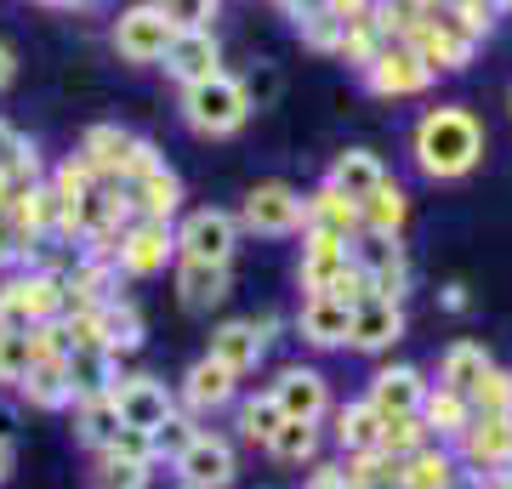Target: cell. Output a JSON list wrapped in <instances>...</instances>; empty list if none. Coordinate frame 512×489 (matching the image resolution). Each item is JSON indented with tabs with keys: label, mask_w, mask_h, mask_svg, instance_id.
I'll list each match as a JSON object with an SVG mask.
<instances>
[{
	"label": "cell",
	"mask_w": 512,
	"mask_h": 489,
	"mask_svg": "<svg viewBox=\"0 0 512 489\" xmlns=\"http://www.w3.org/2000/svg\"><path fill=\"white\" fill-rule=\"evenodd\" d=\"M18 393H23L29 404H35V410H69V404H74L69 364H63V359H35V370L23 376Z\"/></svg>",
	"instance_id": "obj_29"
},
{
	"label": "cell",
	"mask_w": 512,
	"mask_h": 489,
	"mask_svg": "<svg viewBox=\"0 0 512 489\" xmlns=\"http://www.w3.org/2000/svg\"><path fill=\"white\" fill-rule=\"evenodd\" d=\"M97 330H103V347H109L114 359H120V353H137V347H143V313L131 308V302H103V308H97Z\"/></svg>",
	"instance_id": "obj_34"
},
{
	"label": "cell",
	"mask_w": 512,
	"mask_h": 489,
	"mask_svg": "<svg viewBox=\"0 0 512 489\" xmlns=\"http://www.w3.org/2000/svg\"><path fill=\"white\" fill-rule=\"evenodd\" d=\"M348 256H353V268L370 279L376 296L404 302V290H410V256H404V245L393 234H359V239H348Z\"/></svg>",
	"instance_id": "obj_7"
},
{
	"label": "cell",
	"mask_w": 512,
	"mask_h": 489,
	"mask_svg": "<svg viewBox=\"0 0 512 489\" xmlns=\"http://www.w3.org/2000/svg\"><path fill=\"white\" fill-rule=\"evenodd\" d=\"M12 467H18V450H12V438H0V484L12 478Z\"/></svg>",
	"instance_id": "obj_54"
},
{
	"label": "cell",
	"mask_w": 512,
	"mask_h": 489,
	"mask_svg": "<svg viewBox=\"0 0 512 489\" xmlns=\"http://www.w3.org/2000/svg\"><path fill=\"white\" fill-rule=\"evenodd\" d=\"M467 404H473V416H512V370L490 364V370L473 381Z\"/></svg>",
	"instance_id": "obj_38"
},
{
	"label": "cell",
	"mask_w": 512,
	"mask_h": 489,
	"mask_svg": "<svg viewBox=\"0 0 512 489\" xmlns=\"http://www.w3.org/2000/svg\"><path fill=\"white\" fill-rule=\"evenodd\" d=\"M507 109H512V91H507Z\"/></svg>",
	"instance_id": "obj_61"
},
{
	"label": "cell",
	"mask_w": 512,
	"mask_h": 489,
	"mask_svg": "<svg viewBox=\"0 0 512 489\" xmlns=\"http://www.w3.org/2000/svg\"><path fill=\"white\" fill-rule=\"evenodd\" d=\"M171 467H177V484L183 489H228L234 472H239V461H234V444H228L222 433H200Z\"/></svg>",
	"instance_id": "obj_11"
},
{
	"label": "cell",
	"mask_w": 512,
	"mask_h": 489,
	"mask_svg": "<svg viewBox=\"0 0 512 489\" xmlns=\"http://www.w3.org/2000/svg\"><path fill=\"white\" fill-rule=\"evenodd\" d=\"M177 296H183L188 313H211L217 302H228V262L177 256Z\"/></svg>",
	"instance_id": "obj_24"
},
{
	"label": "cell",
	"mask_w": 512,
	"mask_h": 489,
	"mask_svg": "<svg viewBox=\"0 0 512 489\" xmlns=\"http://www.w3.org/2000/svg\"><path fill=\"white\" fill-rule=\"evenodd\" d=\"M427 393H433V381L421 376L416 364H382L365 387V404L382 421H399V416H421Z\"/></svg>",
	"instance_id": "obj_9"
},
{
	"label": "cell",
	"mask_w": 512,
	"mask_h": 489,
	"mask_svg": "<svg viewBox=\"0 0 512 489\" xmlns=\"http://www.w3.org/2000/svg\"><path fill=\"white\" fill-rule=\"evenodd\" d=\"M154 165H165L160 160V148L148 143V137H137V148H131V160H126V182H137V177H148Z\"/></svg>",
	"instance_id": "obj_48"
},
{
	"label": "cell",
	"mask_w": 512,
	"mask_h": 489,
	"mask_svg": "<svg viewBox=\"0 0 512 489\" xmlns=\"http://www.w3.org/2000/svg\"><path fill=\"white\" fill-rule=\"evenodd\" d=\"M12 194H18V188H12V177H6V171H0V211H12Z\"/></svg>",
	"instance_id": "obj_56"
},
{
	"label": "cell",
	"mask_w": 512,
	"mask_h": 489,
	"mask_svg": "<svg viewBox=\"0 0 512 489\" xmlns=\"http://www.w3.org/2000/svg\"><path fill=\"white\" fill-rule=\"evenodd\" d=\"M456 461L478 478H495V472H512V416H473L467 433L450 444Z\"/></svg>",
	"instance_id": "obj_8"
},
{
	"label": "cell",
	"mask_w": 512,
	"mask_h": 489,
	"mask_svg": "<svg viewBox=\"0 0 512 489\" xmlns=\"http://www.w3.org/2000/svg\"><path fill=\"white\" fill-rule=\"evenodd\" d=\"M456 478H461V461L439 438L399 461V489H456Z\"/></svg>",
	"instance_id": "obj_25"
},
{
	"label": "cell",
	"mask_w": 512,
	"mask_h": 489,
	"mask_svg": "<svg viewBox=\"0 0 512 489\" xmlns=\"http://www.w3.org/2000/svg\"><path fill=\"white\" fill-rule=\"evenodd\" d=\"M57 6H86V0H57Z\"/></svg>",
	"instance_id": "obj_58"
},
{
	"label": "cell",
	"mask_w": 512,
	"mask_h": 489,
	"mask_svg": "<svg viewBox=\"0 0 512 489\" xmlns=\"http://www.w3.org/2000/svg\"><path fill=\"white\" fill-rule=\"evenodd\" d=\"M444 308H450V313H461V308H467V296H461V285H450V290H444Z\"/></svg>",
	"instance_id": "obj_55"
},
{
	"label": "cell",
	"mask_w": 512,
	"mask_h": 489,
	"mask_svg": "<svg viewBox=\"0 0 512 489\" xmlns=\"http://www.w3.org/2000/svg\"><path fill=\"white\" fill-rule=\"evenodd\" d=\"M421 6H444V0H421Z\"/></svg>",
	"instance_id": "obj_59"
},
{
	"label": "cell",
	"mask_w": 512,
	"mask_h": 489,
	"mask_svg": "<svg viewBox=\"0 0 512 489\" xmlns=\"http://www.w3.org/2000/svg\"><path fill=\"white\" fill-rule=\"evenodd\" d=\"M353 268L348 239H330V234H302V262H296V279L308 296H325L336 290V279Z\"/></svg>",
	"instance_id": "obj_19"
},
{
	"label": "cell",
	"mask_w": 512,
	"mask_h": 489,
	"mask_svg": "<svg viewBox=\"0 0 512 489\" xmlns=\"http://www.w3.org/2000/svg\"><path fill=\"white\" fill-rule=\"evenodd\" d=\"M234 387H239L234 370H228V364H217L211 353H205V359L188 364V376H183V404L194 410V416H211V410H228V404H234Z\"/></svg>",
	"instance_id": "obj_22"
},
{
	"label": "cell",
	"mask_w": 512,
	"mask_h": 489,
	"mask_svg": "<svg viewBox=\"0 0 512 489\" xmlns=\"http://www.w3.org/2000/svg\"><path fill=\"white\" fill-rule=\"evenodd\" d=\"M296 35H302L308 52H336V57H342V35H348V23L336 18V12H319V18L296 23Z\"/></svg>",
	"instance_id": "obj_42"
},
{
	"label": "cell",
	"mask_w": 512,
	"mask_h": 489,
	"mask_svg": "<svg viewBox=\"0 0 512 489\" xmlns=\"http://www.w3.org/2000/svg\"><path fill=\"white\" fill-rule=\"evenodd\" d=\"M109 40H114V52L126 57V63H160L165 46L177 40V23L165 18L154 0H137V6H126V12L114 18Z\"/></svg>",
	"instance_id": "obj_5"
},
{
	"label": "cell",
	"mask_w": 512,
	"mask_h": 489,
	"mask_svg": "<svg viewBox=\"0 0 512 489\" xmlns=\"http://www.w3.org/2000/svg\"><path fill=\"white\" fill-rule=\"evenodd\" d=\"M490 370V353L478 342H450L439 353V381L433 387H450V393H473V381Z\"/></svg>",
	"instance_id": "obj_32"
},
{
	"label": "cell",
	"mask_w": 512,
	"mask_h": 489,
	"mask_svg": "<svg viewBox=\"0 0 512 489\" xmlns=\"http://www.w3.org/2000/svg\"><path fill=\"white\" fill-rule=\"evenodd\" d=\"M279 12L291 23H308V18H319V12H330V0H279Z\"/></svg>",
	"instance_id": "obj_50"
},
{
	"label": "cell",
	"mask_w": 512,
	"mask_h": 489,
	"mask_svg": "<svg viewBox=\"0 0 512 489\" xmlns=\"http://www.w3.org/2000/svg\"><path fill=\"white\" fill-rule=\"evenodd\" d=\"M268 455L285 461V467H313V455H319V421H285L268 438Z\"/></svg>",
	"instance_id": "obj_35"
},
{
	"label": "cell",
	"mask_w": 512,
	"mask_h": 489,
	"mask_svg": "<svg viewBox=\"0 0 512 489\" xmlns=\"http://www.w3.org/2000/svg\"><path fill=\"white\" fill-rule=\"evenodd\" d=\"M29 148H35V143H29L18 126H6V120H0V171H12V165L29 154Z\"/></svg>",
	"instance_id": "obj_47"
},
{
	"label": "cell",
	"mask_w": 512,
	"mask_h": 489,
	"mask_svg": "<svg viewBox=\"0 0 512 489\" xmlns=\"http://www.w3.org/2000/svg\"><path fill=\"white\" fill-rule=\"evenodd\" d=\"M114 404H120V421L126 427H143V433H160L165 421L177 416V399L160 376H120L114 381Z\"/></svg>",
	"instance_id": "obj_13"
},
{
	"label": "cell",
	"mask_w": 512,
	"mask_h": 489,
	"mask_svg": "<svg viewBox=\"0 0 512 489\" xmlns=\"http://www.w3.org/2000/svg\"><path fill=\"white\" fill-rule=\"evenodd\" d=\"M296 330L302 342L313 347H348V330H353V308L342 296H302V313H296Z\"/></svg>",
	"instance_id": "obj_21"
},
{
	"label": "cell",
	"mask_w": 512,
	"mask_h": 489,
	"mask_svg": "<svg viewBox=\"0 0 512 489\" xmlns=\"http://www.w3.org/2000/svg\"><path fill=\"white\" fill-rule=\"evenodd\" d=\"M399 336H404V302H393V296H376V290H370L365 302L353 308L348 347H359V353H387Z\"/></svg>",
	"instance_id": "obj_18"
},
{
	"label": "cell",
	"mask_w": 512,
	"mask_h": 489,
	"mask_svg": "<svg viewBox=\"0 0 512 489\" xmlns=\"http://www.w3.org/2000/svg\"><path fill=\"white\" fill-rule=\"evenodd\" d=\"M268 393L285 410V421H325L330 416V381L313 364H285Z\"/></svg>",
	"instance_id": "obj_14"
},
{
	"label": "cell",
	"mask_w": 512,
	"mask_h": 489,
	"mask_svg": "<svg viewBox=\"0 0 512 489\" xmlns=\"http://www.w3.org/2000/svg\"><path fill=\"white\" fill-rule=\"evenodd\" d=\"M404 46H410V52H416L433 74H461L467 63H473V52L484 46V40H478L473 29L450 12V6H433V12H427V23H421Z\"/></svg>",
	"instance_id": "obj_3"
},
{
	"label": "cell",
	"mask_w": 512,
	"mask_h": 489,
	"mask_svg": "<svg viewBox=\"0 0 512 489\" xmlns=\"http://www.w3.org/2000/svg\"><path fill=\"white\" fill-rule=\"evenodd\" d=\"M12 433H18V404L0 399V438H12Z\"/></svg>",
	"instance_id": "obj_53"
},
{
	"label": "cell",
	"mask_w": 512,
	"mask_h": 489,
	"mask_svg": "<svg viewBox=\"0 0 512 489\" xmlns=\"http://www.w3.org/2000/svg\"><path fill=\"white\" fill-rule=\"evenodd\" d=\"M490 6H495V12H512V0H490Z\"/></svg>",
	"instance_id": "obj_57"
},
{
	"label": "cell",
	"mask_w": 512,
	"mask_h": 489,
	"mask_svg": "<svg viewBox=\"0 0 512 489\" xmlns=\"http://www.w3.org/2000/svg\"><path fill=\"white\" fill-rule=\"evenodd\" d=\"M421 444H433L427 421H421V416H399V421H382V444H376V450L393 455V461H404V455H416Z\"/></svg>",
	"instance_id": "obj_40"
},
{
	"label": "cell",
	"mask_w": 512,
	"mask_h": 489,
	"mask_svg": "<svg viewBox=\"0 0 512 489\" xmlns=\"http://www.w3.org/2000/svg\"><path fill=\"white\" fill-rule=\"evenodd\" d=\"M410 154H416L421 177L456 182V177H467V171L484 160V126H478L473 109L439 103V109H427L416 120V131H410Z\"/></svg>",
	"instance_id": "obj_1"
},
{
	"label": "cell",
	"mask_w": 512,
	"mask_h": 489,
	"mask_svg": "<svg viewBox=\"0 0 512 489\" xmlns=\"http://www.w3.org/2000/svg\"><path fill=\"white\" fill-rule=\"evenodd\" d=\"M302 234H330V239H359L365 234V217H359V200H348L342 188L319 182L302 205Z\"/></svg>",
	"instance_id": "obj_17"
},
{
	"label": "cell",
	"mask_w": 512,
	"mask_h": 489,
	"mask_svg": "<svg viewBox=\"0 0 512 489\" xmlns=\"http://www.w3.org/2000/svg\"><path fill=\"white\" fill-rule=\"evenodd\" d=\"M177 109H183V126L200 131V137H234L251 120V86L234 74H211L200 86H183Z\"/></svg>",
	"instance_id": "obj_2"
},
{
	"label": "cell",
	"mask_w": 512,
	"mask_h": 489,
	"mask_svg": "<svg viewBox=\"0 0 512 489\" xmlns=\"http://www.w3.org/2000/svg\"><path fill=\"white\" fill-rule=\"evenodd\" d=\"M268 330H274V319H228V325L211 330V359L228 364L234 376H251L256 364H262V353H268Z\"/></svg>",
	"instance_id": "obj_16"
},
{
	"label": "cell",
	"mask_w": 512,
	"mask_h": 489,
	"mask_svg": "<svg viewBox=\"0 0 512 489\" xmlns=\"http://www.w3.org/2000/svg\"><path fill=\"white\" fill-rule=\"evenodd\" d=\"M40 6H57V0H40Z\"/></svg>",
	"instance_id": "obj_60"
},
{
	"label": "cell",
	"mask_w": 512,
	"mask_h": 489,
	"mask_svg": "<svg viewBox=\"0 0 512 489\" xmlns=\"http://www.w3.org/2000/svg\"><path fill=\"white\" fill-rule=\"evenodd\" d=\"M330 12H336L342 23H353V18H370V12H376V0H330Z\"/></svg>",
	"instance_id": "obj_51"
},
{
	"label": "cell",
	"mask_w": 512,
	"mask_h": 489,
	"mask_svg": "<svg viewBox=\"0 0 512 489\" xmlns=\"http://www.w3.org/2000/svg\"><path fill=\"white\" fill-rule=\"evenodd\" d=\"M302 205H308V194H296L291 182H256L239 205V228L262 239H291L302 234Z\"/></svg>",
	"instance_id": "obj_4"
},
{
	"label": "cell",
	"mask_w": 512,
	"mask_h": 489,
	"mask_svg": "<svg viewBox=\"0 0 512 489\" xmlns=\"http://www.w3.org/2000/svg\"><path fill=\"white\" fill-rule=\"evenodd\" d=\"M194 438H200V427H194V416H183V410H177V416L165 421L160 433H154V450H160V461H177V455H183L188 444H194Z\"/></svg>",
	"instance_id": "obj_45"
},
{
	"label": "cell",
	"mask_w": 512,
	"mask_h": 489,
	"mask_svg": "<svg viewBox=\"0 0 512 489\" xmlns=\"http://www.w3.org/2000/svg\"><path fill=\"white\" fill-rule=\"evenodd\" d=\"M325 182H330V188H342L348 200L365 205L370 194H376V188L387 182V171H382V160H376L370 148H348V154H336V165H330V177H325Z\"/></svg>",
	"instance_id": "obj_27"
},
{
	"label": "cell",
	"mask_w": 512,
	"mask_h": 489,
	"mask_svg": "<svg viewBox=\"0 0 512 489\" xmlns=\"http://www.w3.org/2000/svg\"><path fill=\"white\" fill-rule=\"evenodd\" d=\"M165 74L177 80V86H200L211 74H222V46L211 29H177V40L165 46Z\"/></svg>",
	"instance_id": "obj_15"
},
{
	"label": "cell",
	"mask_w": 512,
	"mask_h": 489,
	"mask_svg": "<svg viewBox=\"0 0 512 489\" xmlns=\"http://www.w3.org/2000/svg\"><path fill=\"white\" fill-rule=\"evenodd\" d=\"M103 450L120 455V461H137V467H154V461H160V450H154V433H143V427H120V433H114Z\"/></svg>",
	"instance_id": "obj_43"
},
{
	"label": "cell",
	"mask_w": 512,
	"mask_h": 489,
	"mask_svg": "<svg viewBox=\"0 0 512 489\" xmlns=\"http://www.w3.org/2000/svg\"><path fill=\"white\" fill-rule=\"evenodd\" d=\"M120 427H126V421H120V404H114V393L74 399V438H80L86 450H103V444H109Z\"/></svg>",
	"instance_id": "obj_31"
},
{
	"label": "cell",
	"mask_w": 512,
	"mask_h": 489,
	"mask_svg": "<svg viewBox=\"0 0 512 489\" xmlns=\"http://www.w3.org/2000/svg\"><path fill=\"white\" fill-rule=\"evenodd\" d=\"M12 74H18V57H12V46L0 40V91L12 86Z\"/></svg>",
	"instance_id": "obj_52"
},
{
	"label": "cell",
	"mask_w": 512,
	"mask_h": 489,
	"mask_svg": "<svg viewBox=\"0 0 512 489\" xmlns=\"http://www.w3.org/2000/svg\"><path fill=\"white\" fill-rule=\"evenodd\" d=\"M97 489H143L148 484V467H137V461H120V455L97 450V472H92Z\"/></svg>",
	"instance_id": "obj_41"
},
{
	"label": "cell",
	"mask_w": 512,
	"mask_h": 489,
	"mask_svg": "<svg viewBox=\"0 0 512 489\" xmlns=\"http://www.w3.org/2000/svg\"><path fill=\"white\" fill-rule=\"evenodd\" d=\"M154 6H160L177 29H211V18H217L222 0H154Z\"/></svg>",
	"instance_id": "obj_44"
},
{
	"label": "cell",
	"mask_w": 512,
	"mask_h": 489,
	"mask_svg": "<svg viewBox=\"0 0 512 489\" xmlns=\"http://www.w3.org/2000/svg\"><path fill=\"white\" fill-rule=\"evenodd\" d=\"M507 478H512V472H507Z\"/></svg>",
	"instance_id": "obj_62"
},
{
	"label": "cell",
	"mask_w": 512,
	"mask_h": 489,
	"mask_svg": "<svg viewBox=\"0 0 512 489\" xmlns=\"http://www.w3.org/2000/svg\"><path fill=\"white\" fill-rule=\"evenodd\" d=\"M359 217H365V234H393L399 239L404 234V222H410V200H404V188L393 177L370 194L365 205H359Z\"/></svg>",
	"instance_id": "obj_33"
},
{
	"label": "cell",
	"mask_w": 512,
	"mask_h": 489,
	"mask_svg": "<svg viewBox=\"0 0 512 489\" xmlns=\"http://www.w3.org/2000/svg\"><path fill=\"white\" fill-rule=\"evenodd\" d=\"M421 421H427V433L439 438V444H456V438L467 433V421H473V404H467V393L433 387L427 404H421Z\"/></svg>",
	"instance_id": "obj_30"
},
{
	"label": "cell",
	"mask_w": 512,
	"mask_h": 489,
	"mask_svg": "<svg viewBox=\"0 0 512 489\" xmlns=\"http://www.w3.org/2000/svg\"><path fill=\"white\" fill-rule=\"evenodd\" d=\"M131 148H137V137H131L126 126H92L86 137H80V160L97 171V182H109V188H126V160Z\"/></svg>",
	"instance_id": "obj_20"
},
{
	"label": "cell",
	"mask_w": 512,
	"mask_h": 489,
	"mask_svg": "<svg viewBox=\"0 0 512 489\" xmlns=\"http://www.w3.org/2000/svg\"><path fill=\"white\" fill-rule=\"evenodd\" d=\"M444 6H450V12H456L461 23H467V29H473L478 40H490V29H495V18H501V12H495L490 0H444Z\"/></svg>",
	"instance_id": "obj_46"
},
{
	"label": "cell",
	"mask_w": 512,
	"mask_h": 489,
	"mask_svg": "<svg viewBox=\"0 0 512 489\" xmlns=\"http://www.w3.org/2000/svg\"><path fill=\"white\" fill-rule=\"evenodd\" d=\"M285 427V410L274 404V393H256V399H245L239 404V438L245 444H262L268 450V438Z\"/></svg>",
	"instance_id": "obj_37"
},
{
	"label": "cell",
	"mask_w": 512,
	"mask_h": 489,
	"mask_svg": "<svg viewBox=\"0 0 512 489\" xmlns=\"http://www.w3.org/2000/svg\"><path fill=\"white\" fill-rule=\"evenodd\" d=\"M330 438H336L342 455H365V450L382 444V416H376L365 399H353V404H342V410L330 416Z\"/></svg>",
	"instance_id": "obj_28"
},
{
	"label": "cell",
	"mask_w": 512,
	"mask_h": 489,
	"mask_svg": "<svg viewBox=\"0 0 512 489\" xmlns=\"http://www.w3.org/2000/svg\"><path fill=\"white\" fill-rule=\"evenodd\" d=\"M308 489H348V467L342 461H319L308 472Z\"/></svg>",
	"instance_id": "obj_49"
},
{
	"label": "cell",
	"mask_w": 512,
	"mask_h": 489,
	"mask_svg": "<svg viewBox=\"0 0 512 489\" xmlns=\"http://www.w3.org/2000/svg\"><path fill=\"white\" fill-rule=\"evenodd\" d=\"M171 234H177V256H194V262H234L239 217L234 211H217V205H200V211H188Z\"/></svg>",
	"instance_id": "obj_6"
},
{
	"label": "cell",
	"mask_w": 512,
	"mask_h": 489,
	"mask_svg": "<svg viewBox=\"0 0 512 489\" xmlns=\"http://www.w3.org/2000/svg\"><path fill=\"white\" fill-rule=\"evenodd\" d=\"M387 46H393V35L382 29V18H376V12H370V18H353V23H348V35H342V57H348L353 69L376 63Z\"/></svg>",
	"instance_id": "obj_36"
},
{
	"label": "cell",
	"mask_w": 512,
	"mask_h": 489,
	"mask_svg": "<svg viewBox=\"0 0 512 489\" xmlns=\"http://www.w3.org/2000/svg\"><path fill=\"white\" fill-rule=\"evenodd\" d=\"M359 74H365V91H376V97H393V103H399V97H421V91L439 80V74L427 69V63H421L410 46H404V40H393V46H387L376 63H365Z\"/></svg>",
	"instance_id": "obj_10"
},
{
	"label": "cell",
	"mask_w": 512,
	"mask_h": 489,
	"mask_svg": "<svg viewBox=\"0 0 512 489\" xmlns=\"http://www.w3.org/2000/svg\"><path fill=\"white\" fill-rule=\"evenodd\" d=\"M171 256H177L171 222H131L126 234H120V245H114V268L131 273V279H148V273H160Z\"/></svg>",
	"instance_id": "obj_12"
},
{
	"label": "cell",
	"mask_w": 512,
	"mask_h": 489,
	"mask_svg": "<svg viewBox=\"0 0 512 489\" xmlns=\"http://www.w3.org/2000/svg\"><path fill=\"white\" fill-rule=\"evenodd\" d=\"M35 336L29 330H0V387H23V376L35 370Z\"/></svg>",
	"instance_id": "obj_39"
},
{
	"label": "cell",
	"mask_w": 512,
	"mask_h": 489,
	"mask_svg": "<svg viewBox=\"0 0 512 489\" xmlns=\"http://www.w3.org/2000/svg\"><path fill=\"white\" fill-rule=\"evenodd\" d=\"M63 364H69L74 399H97V393H114V381H120V359H114L109 347H74Z\"/></svg>",
	"instance_id": "obj_26"
},
{
	"label": "cell",
	"mask_w": 512,
	"mask_h": 489,
	"mask_svg": "<svg viewBox=\"0 0 512 489\" xmlns=\"http://www.w3.org/2000/svg\"><path fill=\"white\" fill-rule=\"evenodd\" d=\"M126 194H131V217L137 222H171L183 211V182H177L171 165H154L148 177L126 182Z\"/></svg>",
	"instance_id": "obj_23"
}]
</instances>
